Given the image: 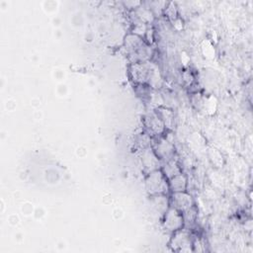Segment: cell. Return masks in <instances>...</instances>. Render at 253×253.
I'll use <instances>...</instances> for the list:
<instances>
[{
    "instance_id": "obj_1",
    "label": "cell",
    "mask_w": 253,
    "mask_h": 253,
    "mask_svg": "<svg viewBox=\"0 0 253 253\" xmlns=\"http://www.w3.org/2000/svg\"><path fill=\"white\" fill-rule=\"evenodd\" d=\"M126 48L128 54L133 57V63L143 62L150 56L149 47L143 42L138 35L131 34L126 38Z\"/></svg>"
},
{
    "instance_id": "obj_2",
    "label": "cell",
    "mask_w": 253,
    "mask_h": 253,
    "mask_svg": "<svg viewBox=\"0 0 253 253\" xmlns=\"http://www.w3.org/2000/svg\"><path fill=\"white\" fill-rule=\"evenodd\" d=\"M145 188L150 196L165 194L169 190L168 179L161 170H153L148 173L145 179Z\"/></svg>"
},
{
    "instance_id": "obj_3",
    "label": "cell",
    "mask_w": 253,
    "mask_h": 253,
    "mask_svg": "<svg viewBox=\"0 0 253 253\" xmlns=\"http://www.w3.org/2000/svg\"><path fill=\"white\" fill-rule=\"evenodd\" d=\"M170 247L172 248V250L178 252L192 251L193 241L191 239L190 232L183 227L173 232V236L170 240Z\"/></svg>"
},
{
    "instance_id": "obj_4",
    "label": "cell",
    "mask_w": 253,
    "mask_h": 253,
    "mask_svg": "<svg viewBox=\"0 0 253 253\" xmlns=\"http://www.w3.org/2000/svg\"><path fill=\"white\" fill-rule=\"evenodd\" d=\"M184 220L182 212L176 210L173 207H169V209L164 213L163 226L166 230L170 232H175L183 227Z\"/></svg>"
},
{
    "instance_id": "obj_5",
    "label": "cell",
    "mask_w": 253,
    "mask_h": 253,
    "mask_svg": "<svg viewBox=\"0 0 253 253\" xmlns=\"http://www.w3.org/2000/svg\"><path fill=\"white\" fill-rule=\"evenodd\" d=\"M131 75L135 82L137 83H145L149 81L153 77L154 69L153 67L146 61L143 62H135L131 65Z\"/></svg>"
},
{
    "instance_id": "obj_6",
    "label": "cell",
    "mask_w": 253,
    "mask_h": 253,
    "mask_svg": "<svg viewBox=\"0 0 253 253\" xmlns=\"http://www.w3.org/2000/svg\"><path fill=\"white\" fill-rule=\"evenodd\" d=\"M194 206L193 198L186 191L175 192L172 194L171 207L175 208L179 211L183 212Z\"/></svg>"
},
{
    "instance_id": "obj_7",
    "label": "cell",
    "mask_w": 253,
    "mask_h": 253,
    "mask_svg": "<svg viewBox=\"0 0 253 253\" xmlns=\"http://www.w3.org/2000/svg\"><path fill=\"white\" fill-rule=\"evenodd\" d=\"M153 150L159 159L164 160L166 162L173 159V155L175 152L172 142L168 141L165 138L160 139L159 142L156 143Z\"/></svg>"
},
{
    "instance_id": "obj_8",
    "label": "cell",
    "mask_w": 253,
    "mask_h": 253,
    "mask_svg": "<svg viewBox=\"0 0 253 253\" xmlns=\"http://www.w3.org/2000/svg\"><path fill=\"white\" fill-rule=\"evenodd\" d=\"M159 158L155 154L154 150L151 148H144L141 153V161L144 166V168L151 172L153 170L157 169V166L159 165Z\"/></svg>"
},
{
    "instance_id": "obj_9",
    "label": "cell",
    "mask_w": 253,
    "mask_h": 253,
    "mask_svg": "<svg viewBox=\"0 0 253 253\" xmlns=\"http://www.w3.org/2000/svg\"><path fill=\"white\" fill-rule=\"evenodd\" d=\"M150 204L152 208L160 214H164L169 209V201L165 194L152 195L150 197Z\"/></svg>"
},
{
    "instance_id": "obj_10",
    "label": "cell",
    "mask_w": 253,
    "mask_h": 253,
    "mask_svg": "<svg viewBox=\"0 0 253 253\" xmlns=\"http://www.w3.org/2000/svg\"><path fill=\"white\" fill-rule=\"evenodd\" d=\"M169 190L173 193L175 192H183L187 189V177L182 173L168 179Z\"/></svg>"
},
{
    "instance_id": "obj_11",
    "label": "cell",
    "mask_w": 253,
    "mask_h": 253,
    "mask_svg": "<svg viewBox=\"0 0 253 253\" xmlns=\"http://www.w3.org/2000/svg\"><path fill=\"white\" fill-rule=\"evenodd\" d=\"M161 171L163 172V174L166 176L167 179H170V178L182 173L181 168L179 167L178 163L174 159H171V160L167 161L165 163V165L162 167Z\"/></svg>"
},
{
    "instance_id": "obj_12",
    "label": "cell",
    "mask_w": 253,
    "mask_h": 253,
    "mask_svg": "<svg viewBox=\"0 0 253 253\" xmlns=\"http://www.w3.org/2000/svg\"><path fill=\"white\" fill-rule=\"evenodd\" d=\"M146 125L147 126L155 133H161L164 130V124L161 122V120L157 117L156 114L149 116L146 118Z\"/></svg>"
},
{
    "instance_id": "obj_13",
    "label": "cell",
    "mask_w": 253,
    "mask_h": 253,
    "mask_svg": "<svg viewBox=\"0 0 253 253\" xmlns=\"http://www.w3.org/2000/svg\"><path fill=\"white\" fill-rule=\"evenodd\" d=\"M156 115L161 120V122L164 124L165 126H168V127L172 126L173 121H174V115L171 110H168L165 108H159L157 109Z\"/></svg>"
}]
</instances>
